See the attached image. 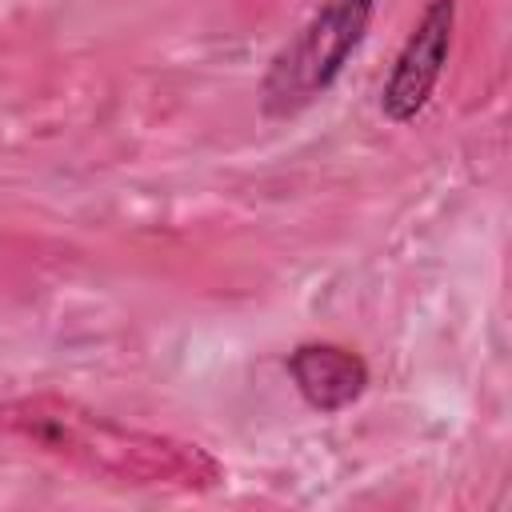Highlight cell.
<instances>
[{
	"mask_svg": "<svg viewBox=\"0 0 512 512\" xmlns=\"http://www.w3.org/2000/svg\"><path fill=\"white\" fill-rule=\"evenodd\" d=\"M452 24H456V0H432L424 8V16L416 20L404 52L396 56V68L380 96V108L388 120L408 124L428 104V96L444 72L448 48H452Z\"/></svg>",
	"mask_w": 512,
	"mask_h": 512,
	"instance_id": "2",
	"label": "cell"
},
{
	"mask_svg": "<svg viewBox=\"0 0 512 512\" xmlns=\"http://www.w3.org/2000/svg\"><path fill=\"white\" fill-rule=\"evenodd\" d=\"M372 0H328L300 36L272 60V72L264 80V100L272 112H288L304 100H312L320 88L336 80L348 52L360 44L368 24Z\"/></svg>",
	"mask_w": 512,
	"mask_h": 512,
	"instance_id": "1",
	"label": "cell"
},
{
	"mask_svg": "<svg viewBox=\"0 0 512 512\" xmlns=\"http://www.w3.org/2000/svg\"><path fill=\"white\" fill-rule=\"evenodd\" d=\"M288 372L296 380V388L304 392V400L320 412H340L348 408L364 384H368V368L356 352L340 348V344H304L292 352Z\"/></svg>",
	"mask_w": 512,
	"mask_h": 512,
	"instance_id": "3",
	"label": "cell"
}]
</instances>
